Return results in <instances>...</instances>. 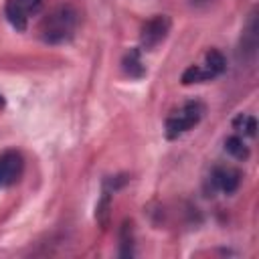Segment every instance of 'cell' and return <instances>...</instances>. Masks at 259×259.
<instances>
[{"instance_id": "obj_12", "label": "cell", "mask_w": 259, "mask_h": 259, "mask_svg": "<svg viewBox=\"0 0 259 259\" xmlns=\"http://www.w3.org/2000/svg\"><path fill=\"white\" fill-rule=\"evenodd\" d=\"M2 105H4V97L0 95V107H2Z\"/></svg>"}, {"instance_id": "obj_7", "label": "cell", "mask_w": 259, "mask_h": 259, "mask_svg": "<svg viewBox=\"0 0 259 259\" xmlns=\"http://www.w3.org/2000/svg\"><path fill=\"white\" fill-rule=\"evenodd\" d=\"M202 67H204V69H206V73L214 79L217 75H221V73L225 71L227 61H225V57H223V53H221V51L210 49V51L204 55V65H202Z\"/></svg>"}, {"instance_id": "obj_3", "label": "cell", "mask_w": 259, "mask_h": 259, "mask_svg": "<svg viewBox=\"0 0 259 259\" xmlns=\"http://www.w3.org/2000/svg\"><path fill=\"white\" fill-rule=\"evenodd\" d=\"M42 8V0H6L4 16L16 30H26L28 20L36 16Z\"/></svg>"}, {"instance_id": "obj_1", "label": "cell", "mask_w": 259, "mask_h": 259, "mask_svg": "<svg viewBox=\"0 0 259 259\" xmlns=\"http://www.w3.org/2000/svg\"><path fill=\"white\" fill-rule=\"evenodd\" d=\"M75 28H77V12L65 4L55 8L40 22V36L49 45H61L73 36Z\"/></svg>"}, {"instance_id": "obj_8", "label": "cell", "mask_w": 259, "mask_h": 259, "mask_svg": "<svg viewBox=\"0 0 259 259\" xmlns=\"http://www.w3.org/2000/svg\"><path fill=\"white\" fill-rule=\"evenodd\" d=\"M233 127L237 130V134L241 138H255L257 134V119L249 113H239L233 119Z\"/></svg>"}, {"instance_id": "obj_11", "label": "cell", "mask_w": 259, "mask_h": 259, "mask_svg": "<svg viewBox=\"0 0 259 259\" xmlns=\"http://www.w3.org/2000/svg\"><path fill=\"white\" fill-rule=\"evenodd\" d=\"M208 79H212V77L206 73V69H204L202 65H190V67L182 73V85L204 83V81H208Z\"/></svg>"}, {"instance_id": "obj_4", "label": "cell", "mask_w": 259, "mask_h": 259, "mask_svg": "<svg viewBox=\"0 0 259 259\" xmlns=\"http://www.w3.org/2000/svg\"><path fill=\"white\" fill-rule=\"evenodd\" d=\"M170 26H172V22H170V18H168L166 14H158V16H154V18H150V20L142 26V32H140V42H142V47H144L146 51L156 49V47L168 36Z\"/></svg>"}, {"instance_id": "obj_10", "label": "cell", "mask_w": 259, "mask_h": 259, "mask_svg": "<svg viewBox=\"0 0 259 259\" xmlns=\"http://www.w3.org/2000/svg\"><path fill=\"white\" fill-rule=\"evenodd\" d=\"M123 69L130 77H142L146 73V69L142 67V61H140V51L138 49H132L125 59H123Z\"/></svg>"}, {"instance_id": "obj_5", "label": "cell", "mask_w": 259, "mask_h": 259, "mask_svg": "<svg viewBox=\"0 0 259 259\" xmlns=\"http://www.w3.org/2000/svg\"><path fill=\"white\" fill-rule=\"evenodd\" d=\"M210 188L221 190L225 194H233L241 184V172L233 166H214L210 170Z\"/></svg>"}, {"instance_id": "obj_6", "label": "cell", "mask_w": 259, "mask_h": 259, "mask_svg": "<svg viewBox=\"0 0 259 259\" xmlns=\"http://www.w3.org/2000/svg\"><path fill=\"white\" fill-rule=\"evenodd\" d=\"M22 156L18 152H4L0 154V188L14 184L20 176H22Z\"/></svg>"}, {"instance_id": "obj_9", "label": "cell", "mask_w": 259, "mask_h": 259, "mask_svg": "<svg viewBox=\"0 0 259 259\" xmlns=\"http://www.w3.org/2000/svg\"><path fill=\"white\" fill-rule=\"evenodd\" d=\"M225 150H227V154H231V156L237 158V160H247V158H249V148H247L245 140H243L239 134L229 136V138L225 140Z\"/></svg>"}, {"instance_id": "obj_2", "label": "cell", "mask_w": 259, "mask_h": 259, "mask_svg": "<svg viewBox=\"0 0 259 259\" xmlns=\"http://www.w3.org/2000/svg\"><path fill=\"white\" fill-rule=\"evenodd\" d=\"M204 115V105L196 99L186 101L176 113H172L166 119V138L168 140H176L182 134H186L188 130H192Z\"/></svg>"}]
</instances>
